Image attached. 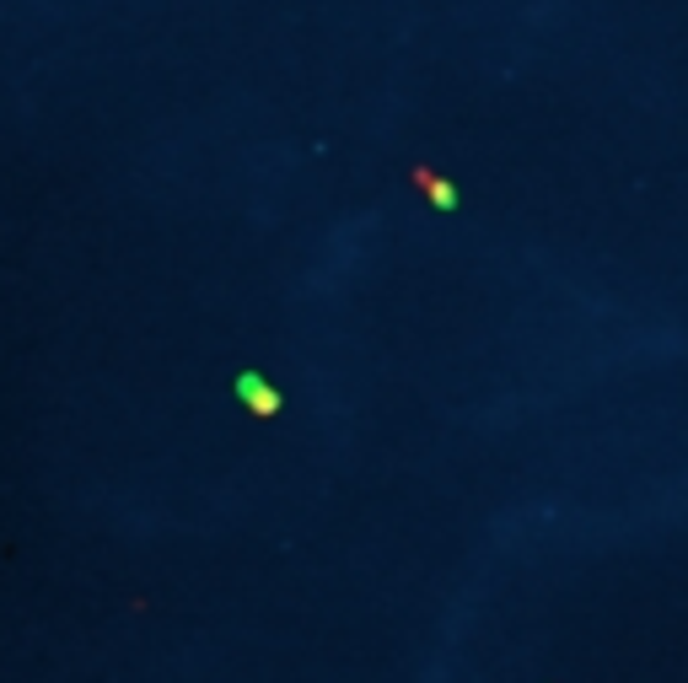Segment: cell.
Masks as SVG:
<instances>
[{
    "instance_id": "obj_1",
    "label": "cell",
    "mask_w": 688,
    "mask_h": 683,
    "mask_svg": "<svg viewBox=\"0 0 688 683\" xmlns=\"http://www.w3.org/2000/svg\"><path fill=\"white\" fill-rule=\"evenodd\" d=\"M237 393L248 398V409H258V415H275V409H280L275 387H269V382H258V377H243V382H237Z\"/></svg>"
}]
</instances>
